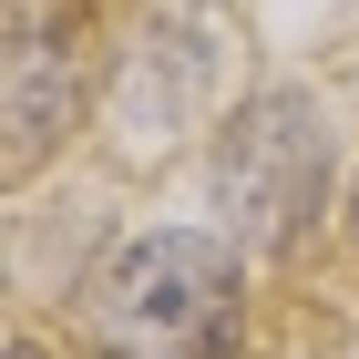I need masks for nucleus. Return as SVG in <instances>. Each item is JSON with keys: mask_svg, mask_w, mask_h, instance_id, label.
Returning <instances> with one entry per match:
<instances>
[{"mask_svg": "<svg viewBox=\"0 0 359 359\" xmlns=\"http://www.w3.org/2000/svg\"><path fill=\"white\" fill-rule=\"evenodd\" d=\"M349 226H359V205H349Z\"/></svg>", "mask_w": 359, "mask_h": 359, "instance_id": "4", "label": "nucleus"}, {"mask_svg": "<svg viewBox=\"0 0 359 359\" xmlns=\"http://www.w3.org/2000/svg\"><path fill=\"white\" fill-rule=\"evenodd\" d=\"M83 83H93V52H83V21L72 11H21L11 31V62H0V103H11V175L41 165V144L72 134V113H83Z\"/></svg>", "mask_w": 359, "mask_h": 359, "instance_id": "2", "label": "nucleus"}, {"mask_svg": "<svg viewBox=\"0 0 359 359\" xmlns=\"http://www.w3.org/2000/svg\"><path fill=\"white\" fill-rule=\"evenodd\" d=\"M236 257L195 226L123 236L83 287L93 359H236Z\"/></svg>", "mask_w": 359, "mask_h": 359, "instance_id": "1", "label": "nucleus"}, {"mask_svg": "<svg viewBox=\"0 0 359 359\" xmlns=\"http://www.w3.org/2000/svg\"><path fill=\"white\" fill-rule=\"evenodd\" d=\"M11 359H52V349H41V339H11Z\"/></svg>", "mask_w": 359, "mask_h": 359, "instance_id": "3", "label": "nucleus"}]
</instances>
